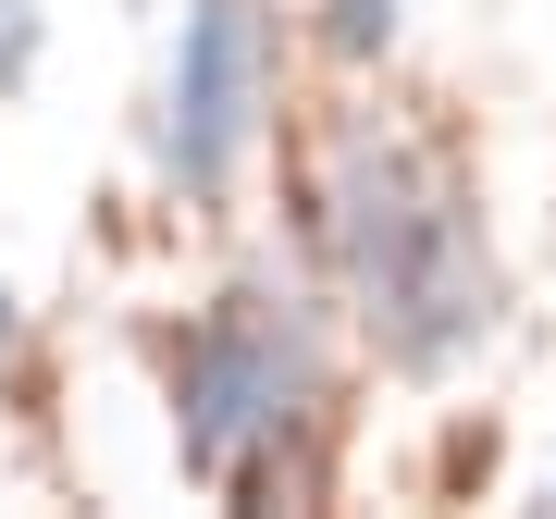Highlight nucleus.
<instances>
[{
  "instance_id": "nucleus-1",
  "label": "nucleus",
  "mask_w": 556,
  "mask_h": 519,
  "mask_svg": "<svg viewBox=\"0 0 556 519\" xmlns=\"http://www.w3.org/2000/svg\"><path fill=\"white\" fill-rule=\"evenodd\" d=\"M334 248H346L358 298H371L383 346H396L408 371L457 359V346H470L482 321H495V273H482V236H470V211H457L445 186H420L396 149H358V161H346Z\"/></svg>"
},
{
  "instance_id": "nucleus-2",
  "label": "nucleus",
  "mask_w": 556,
  "mask_h": 519,
  "mask_svg": "<svg viewBox=\"0 0 556 519\" xmlns=\"http://www.w3.org/2000/svg\"><path fill=\"white\" fill-rule=\"evenodd\" d=\"M309 396V334L285 321L273 298H236L186 346V458L199 470H236L248 445H273Z\"/></svg>"
},
{
  "instance_id": "nucleus-3",
  "label": "nucleus",
  "mask_w": 556,
  "mask_h": 519,
  "mask_svg": "<svg viewBox=\"0 0 556 519\" xmlns=\"http://www.w3.org/2000/svg\"><path fill=\"white\" fill-rule=\"evenodd\" d=\"M260 87H273L260 0H199L186 13V62H174V174L186 186L236 174V149L260 137Z\"/></svg>"
},
{
  "instance_id": "nucleus-4",
  "label": "nucleus",
  "mask_w": 556,
  "mask_h": 519,
  "mask_svg": "<svg viewBox=\"0 0 556 519\" xmlns=\"http://www.w3.org/2000/svg\"><path fill=\"white\" fill-rule=\"evenodd\" d=\"M334 38H346V50H371V38H396V0H334Z\"/></svg>"
},
{
  "instance_id": "nucleus-5",
  "label": "nucleus",
  "mask_w": 556,
  "mask_h": 519,
  "mask_svg": "<svg viewBox=\"0 0 556 519\" xmlns=\"http://www.w3.org/2000/svg\"><path fill=\"white\" fill-rule=\"evenodd\" d=\"M25 62H38V25H25V0H0V87H25Z\"/></svg>"
},
{
  "instance_id": "nucleus-6",
  "label": "nucleus",
  "mask_w": 556,
  "mask_h": 519,
  "mask_svg": "<svg viewBox=\"0 0 556 519\" xmlns=\"http://www.w3.org/2000/svg\"><path fill=\"white\" fill-rule=\"evenodd\" d=\"M0 334H13V298H0Z\"/></svg>"
}]
</instances>
